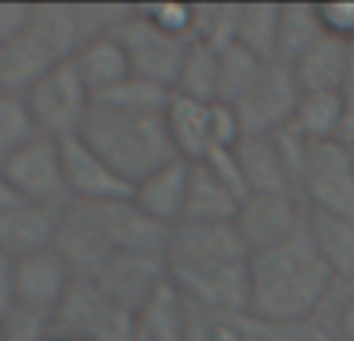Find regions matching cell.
I'll return each instance as SVG.
<instances>
[{
	"instance_id": "f1b7e54d",
	"label": "cell",
	"mask_w": 354,
	"mask_h": 341,
	"mask_svg": "<svg viewBox=\"0 0 354 341\" xmlns=\"http://www.w3.org/2000/svg\"><path fill=\"white\" fill-rule=\"evenodd\" d=\"M28 31L41 37L62 62H68L78 50V22H75V3H31Z\"/></svg>"
},
{
	"instance_id": "7bdbcfd3",
	"label": "cell",
	"mask_w": 354,
	"mask_h": 341,
	"mask_svg": "<svg viewBox=\"0 0 354 341\" xmlns=\"http://www.w3.org/2000/svg\"><path fill=\"white\" fill-rule=\"evenodd\" d=\"M345 90H354V43H348V84Z\"/></svg>"
},
{
	"instance_id": "8992f818",
	"label": "cell",
	"mask_w": 354,
	"mask_h": 341,
	"mask_svg": "<svg viewBox=\"0 0 354 341\" xmlns=\"http://www.w3.org/2000/svg\"><path fill=\"white\" fill-rule=\"evenodd\" d=\"M0 170L10 180L19 202L56 208V211H66L72 205L66 170H62V149L56 140L37 137L35 143H28L16 155L0 162Z\"/></svg>"
},
{
	"instance_id": "ba28073f",
	"label": "cell",
	"mask_w": 354,
	"mask_h": 341,
	"mask_svg": "<svg viewBox=\"0 0 354 341\" xmlns=\"http://www.w3.org/2000/svg\"><path fill=\"white\" fill-rule=\"evenodd\" d=\"M118 41H122L124 56H128L131 75L153 81L165 90H174L183 56H187V47L193 41H183V37H174L168 31L156 28L149 19L140 16V10H134V16L122 25Z\"/></svg>"
},
{
	"instance_id": "d6986e66",
	"label": "cell",
	"mask_w": 354,
	"mask_h": 341,
	"mask_svg": "<svg viewBox=\"0 0 354 341\" xmlns=\"http://www.w3.org/2000/svg\"><path fill=\"white\" fill-rule=\"evenodd\" d=\"M62 59L28 31L12 37L10 43L0 47V93H12V97H25L35 84H41Z\"/></svg>"
},
{
	"instance_id": "30bf717a",
	"label": "cell",
	"mask_w": 354,
	"mask_h": 341,
	"mask_svg": "<svg viewBox=\"0 0 354 341\" xmlns=\"http://www.w3.org/2000/svg\"><path fill=\"white\" fill-rule=\"evenodd\" d=\"M81 205L91 211L93 224L100 226L112 251H137V255L165 257L174 226H165L156 217H149L131 195L109 202H81Z\"/></svg>"
},
{
	"instance_id": "9a60e30c",
	"label": "cell",
	"mask_w": 354,
	"mask_h": 341,
	"mask_svg": "<svg viewBox=\"0 0 354 341\" xmlns=\"http://www.w3.org/2000/svg\"><path fill=\"white\" fill-rule=\"evenodd\" d=\"M62 170H66L68 195L72 202H109L131 195V186L103 162V155L93 153L81 137L62 140Z\"/></svg>"
},
{
	"instance_id": "ac0fdd59",
	"label": "cell",
	"mask_w": 354,
	"mask_h": 341,
	"mask_svg": "<svg viewBox=\"0 0 354 341\" xmlns=\"http://www.w3.org/2000/svg\"><path fill=\"white\" fill-rule=\"evenodd\" d=\"M165 124L177 159L196 165V162H205L212 153H221L218 137H214V103H196V99L171 93L165 106Z\"/></svg>"
},
{
	"instance_id": "4fadbf2b",
	"label": "cell",
	"mask_w": 354,
	"mask_h": 341,
	"mask_svg": "<svg viewBox=\"0 0 354 341\" xmlns=\"http://www.w3.org/2000/svg\"><path fill=\"white\" fill-rule=\"evenodd\" d=\"M183 341H326L317 326L286 329L258 320L252 311H199L189 307Z\"/></svg>"
},
{
	"instance_id": "2e32d148",
	"label": "cell",
	"mask_w": 354,
	"mask_h": 341,
	"mask_svg": "<svg viewBox=\"0 0 354 341\" xmlns=\"http://www.w3.org/2000/svg\"><path fill=\"white\" fill-rule=\"evenodd\" d=\"M59 217L62 211L31 205V202H16L12 208L0 211V255L16 264L31 255L50 251L56 230H59Z\"/></svg>"
},
{
	"instance_id": "ffe728a7",
	"label": "cell",
	"mask_w": 354,
	"mask_h": 341,
	"mask_svg": "<svg viewBox=\"0 0 354 341\" xmlns=\"http://www.w3.org/2000/svg\"><path fill=\"white\" fill-rule=\"evenodd\" d=\"M187 183H189V162L174 159L165 168L153 170L147 180H140L131 189V199L159 224L177 226L183 220L187 205Z\"/></svg>"
},
{
	"instance_id": "1f68e13d",
	"label": "cell",
	"mask_w": 354,
	"mask_h": 341,
	"mask_svg": "<svg viewBox=\"0 0 354 341\" xmlns=\"http://www.w3.org/2000/svg\"><path fill=\"white\" fill-rule=\"evenodd\" d=\"M171 90L153 84V81H143L137 75H128L124 81H118L115 87L97 93L93 106H103V109H115V112H165Z\"/></svg>"
},
{
	"instance_id": "7c38bea8",
	"label": "cell",
	"mask_w": 354,
	"mask_h": 341,
	"mask_svg": "<svg viewBox=\"0 0 354 341\" xmlns=\"http://www.w3.org/2000/svg\"><path fill=\"white\" fill-rule=\"evenodd\" d=\"M305 220L308 208L299 195H245L233 217V230L239 233L249 255H258L295 236Z\"/></svg>"
},
{
	"instance_id": "4316f807",
	"label": "cell",
	"mask_w": 354,
	"mask_h": 341,
	"mask_svg": "<svg viewBox=\"0 0 354 341\" xmlns=\"http://www.w3.org/2000/svg\"><path fill=\"white\" fill-rule=\"evenodd\" d=\"M345 93H301L289 128L308 143H333L342 137Z\"/></svg>"
},
{
	"instance_id": "d4e9b609",
	"label": "cell",
	"mask_w": 354,
	"mask_h": 341,
	"mask_svg": "<svg viewBox=\"0 0 354 341\" xmlns=\"http://www.w3.org/2000/svg\"><path fill=\"white\" fill-rule=\"evenodd\" d=\"M308 230L339 286H354V220L308 211Z\"/></svg>"
},
{
	"instance_id": "4dcf8cb0",
	"label": "cell",
	"mask_w": 354,
	"mask_h": 341,
	"mask_svg": "<svg viewBox=\"0 0 354 341\" xmlns=\"http://www.w3.org/2000/svg\"><path fill=\"white\" fill-rule=\"evenodd\" d=\"M268 66L270 62H261L249 50L239 47V43L224 47L218 53V103L236 106L255 87V81L261 78Z\"/></svg>"
},
{
	"instance_id": "cb8c5ba5",
	"label": "cell",
	"mask_w": 354,
	"mask_h": 341,
	"mask_svg": "<svg viewBox=\"0 0 354 341\" xmlns=\"http://www.w3.org/2000/svg\"><path fill=\"white\" fill-rule=\"evenodd\" d=\"M68 66L75 68V75L81 78V84L91 90V97L115 87L118 81H124L131 75L128 56H124L122 41L115 37H97V41H84L75 56L68 59Z\"/></svg>"
},
{
	"instance_id": "e575fe53",
	"label": "cell",
	"mask_w": 354,
	"mask_h": 341,
	"mask_svg": "<svg viewBox=\"0 0 354 341\" xmlns=\"http://www.w3.org/2000/svg\"><path fill=\"white\" fill-rule=\"evenodd\" d=\"M137 10L156 28L168 31L174 37H183V41H193V3H153V6H137Z\"/></svg>"
},
{
	"instance_id": "3957f363",
	"label": "cell",
	"mask_w": 354,
	"mask_h": 341,
	"mask_svg": "<svg viewBox=\"0 0 354 341\" xmlns=\"http://www.w3.org/2000/svg\"><path fill=\"white\" fill-rule=\"evenodd\" d=\"M78 137L103 155L131 189L177 159L165 112H115L93 106Z\"/></svg>"
},
{
	"instance_id": "9c48e42d",
	"label": "cell",
	"mask_w": 354,
	"mask_h": 341,
	"mask_svg": "<svg viewBox=\"0 0 354 341\" xmlns=\"http://www.w3.org/2000/svg\"><path fill=\"white\" fill-rule=\"evenodd\" d=\"M299 97L301 93L292 72L280 62H270L255 81V87L230 109L236 112L243 137H274L292 124Z\"/></svg>"
},
{
	"instance_id": "277c9868",
	"label": "cell",
	"mask_w": 354,
	"mask_h": 341,
	"mask_svg": "<svg viewBox=\"0 0 354 341\" xmlns=\"http://www.w3.org/2000/svg\"><path fill=\"white\" fill-rule=\"evenodd\" d=\"M299 199L311 214L354 220V149L345 143H311L299 180Z\"/></svg>"
},
{
	"instance_id": "74e56055",
	"label": "cell",
	"mask_w": 354,
	"mask_h": 341,
	"mask_svg": "<svg viewBox=\"0 0 354 341\" xmlns=\"http://www.w3.org/2000/svg\"><path fill=\"white\" fill-rule=\"evenodd\" d=\"M333 338L354 341V286H339L333 307Z\"/></svg>"
},
{
	"instance_id": "8d00e7d4",
	"label": "cell",
	"mask_w": 354,
	"mask_h": 341,
	"mask_svg": "<svg viewBox=\"0 0 354 341\" xmlns=\"http://www.w3.org/2000/svg\"><path fill=\"white\" fill-rule=\"evenodd\" d=\"M317 12L326 35L342 43H354V0L351 3H317Z\"/></svg>"
},
{
	"instance_id": "6da1fadb",
	"label": "cell",
	"mask_w": 354,
	"mask_h": 341,
	"mask_svg": "<svg viewBox=\"0 0 354 341\" xmlns=\"http://www.w3.org/2000/svg\"><path fill=\"white\" fill-rule=\"evenodd\" d=\"M336 292L339 280L314 245L308 220L286 242L252 255L249 311L264 323L286 329L314 326L330 311Z\"/></svg>"
},
{
	"instance_id": "60d3db41",
	"label": "cell",
	"mask_w": 354,
	"mask_h": 341,
	"mask_svg": "<svg viewBox=\"0 0 354 341\" xmlns=\"http://www.w3.org/2000/svg\"><path fill=\"white\" fill-rule=\"evenodd\" d=\"M339 143H345L348 149H354V90H345V124H342Z\"/></svg>"
},
{
	"instance_id": "5bb4252c",
	"label": "cell",
	"mask_w": 354,
	"mask_h": 341,
	"mask_svg": "<svg viewBox=\"0 0 354 341\" xmlns=\"http://www.w3.org/2000/svg\"><path fill=\"white\" fill-rule=\"evenodd\" d=\"M75 280L78 276L53 249L16 261V307L53 320Z\"/></svg>"
},
{
	"instance_id": "f6af8a7d",
	"label": "cell",
	"mask_w": 354,
	"mask_h": 341,
	"mask_svg": "<svg viewBox=\"0 0 354 341\" xmlns=\"http://www.w3.org/2000/svg\"><path fill=\"white\" fill-rule=\"evenodd\" d=\"M333 341H339V338H333Z\"/></svg>"
},
{
	"instance_id": "b9f144b4",
	"label": "cell",
	"mask_w": 354,
	"mask_h": 341,
	"mask_svg": "<svg viewBox=\"0 0 354 341\" xmlns=\"http://www.w3.org/2000/svg\"><path fill=\"white\" fill-rule=\"evenodd\" d=\"M19 202V195L12 193V186H10V180L3 177V170H0V211H6V208H12Z\"/></svg>"
},
{
	"instance_id": "d6a6232c",
	"label": "cell",
	"mask_w": 354,
	"mask_h": 341,
	"mask_svg": "<svg viewBox=\"0 0 354 341\" xmlns=\"http://www.w3.org/2000/svg\"><path fill=\"white\" fill-rule=\"evenodd\" d=\"M37 137H41V130H37L35 118H31L25 97L0 93V162L16 155L19 149L35 143Z\"/></svg>"
},
{
	"instance_id": "d590c367",
	"label": "cell",
	"mask_w": 354,
	"mask_h": 341,
	"mask_svg": "<svg viewBox=\"0 0 354 341\" xmlns=\"http://www.w3.org/2000/svg\"><path fill=\"white\" fill-rule=\"evenodd\" d=\"M0 332H3V341H47L50 332H53V320L22 311V307H12L0 320Z\"/></svg>"
},
{
	"instance_id": "ee69618b",
	"label": "cell",
	"mask_w": 354,
	"mask_h": 341,
	"mask_svg": "<svg viewBox=\"0 0 354 341\" xmlns=\"http://www.w3.org/2000/svg\"><path fill=\"white\" fill-rule=\"evenodd\" d=\"M47 341H78V338H72V335H66V332L53 329V332H50V338H47Z\"/></svg>"
},
{
	"instance_id": "484cf974",
	"label": "cell",
	"mask_w": 354,
	"mask_h": 341,
	"mask_svg": "<svg viewBox=\"0 0 354 341\" xmlns=\"http://www.w3.org/2000/svg\"><path fill=\"white\" fill-rule=\"evenodd\" d=\"M326 37L317 6L311 3H280V31H277V62L292 68L308 50Z\"/></svg>"
},
{
	"instance_id": "52a82bcc",
	"label": "cell",
	"mask_w": 354,
	"mask_h": 341,
	"mask_svg": "<svg viewBox=\"0 0 354 341\" xmlns=\"http://www.w3.org/2000/svg\"><path fill=\"white\" fill-rule=\"evenodd\" d=\"M53 329L78 341H131L134 317L112 304L91 280H75L53 317Z\"/></svg>"
},
{
	"instance_id": "7402d4cb",
	"label": "cell",
	"mask_w": 354,
	"mask_h": 341,
	"mask_svg": "<svg viewBox=\"0 0 354 341\" xmlns=\"http://www.w3.org/2000/svg\"><path fill=\"white\" fill-rule=\"evenodd\" d=\"M299 93H345L348 84V43L326 35L292 68Z\"/></svg>"
},
{
	"instance_id": "83f0119b",
	"label": "cell",
	"mask_w": 354,
	"mask_h": 341,
	"mask_svg": "<svg viewBox=\"0 0 354 341\" xmlns=\"http://www.w3.org/2000/svg\"><path fill=\"white\" fill-rule=\"evenodd\" d=\"M277 31H280V3H239L233 43L249 50L261 62H277Z\"/></svg>"
},
{
	"instance_id": "836d02e7",
	"label": "cell",
	"mask_w": 354,
	"mask_h": 341,
	"mask_svg": "<svg viewBox=\"0 0 354 341\" xmlns=\"http://www.w3.org/2000/svg\"><path fill=\"white\" fill-rule=\"evenodd\" d=\"M134 10L137 6L128 3H75V22H78L81 43L97 41V37H115L122 25L134 16Z\"/></svg>"
},
{
	"instance_id": "7a4b0ae2",
	"label": "cell",
	"mask_w": 354,
	"mask_h": 341,
	"mask_svg": "<svg viewBox=\"0 0 354 341\" xmlns=\"http://www.w3.org/2000/svg\"><path fill=\"white\" fill-rule=\"evenodd\" d=\"M249 264L233 224H177L165 249L168 282L199 311H249Z\"/></svg>"
},
{
	"instance_id": "e0dca14e",
	"label": "cell",
	"mask_w": 354,
	"mask_h": 341,
	"mask_svg": "<svg viewBox=\"0 0 354 341\" xmlns=\"http://www.w3.org/2000/svg\"><path fill=\"white\" fill-rule=\"evenodd\" d=\"M249 195H295V183L277 137H243L233 146Z\"/></svg>"
},
{
	"instance_id": "5b68a950",
	"label": "cell",
	"mask_w": 354,
	"mask_h": 341,
	"mask_svg": "<svg viewBox=\"0 0 354 341\" xmlns=\"http://www.w3.org/2000/svg\"><path fill=\"white\" fill-rule=\"evenodd\" d=\"M25 103H28L41 137L56 143L78 137L93 109L91 90L81 84V78L75 75V68L68 62L56 66L41 84L31 87L25 93Z\"/></svg>"
},
{
	"instance_id": "f35d334b",
	"label": "cell",
	"mask_w": 354,
	"mask_h": 341,
	"mask_svg": "<svg viewBox=\"0 0 354 341\" xmlns=\"http://www.w3.org/2000/svg\"><path fill=\"white\" fill-rule=\"evenodd\" d=\"M31 3H0V47L19 37L28 25Z\"/></svg>"
},
{
	"instance_id": "603a6c76",
	"label": "cell",
	"mask_w": 354,
	"mask_h": 341,
	"mask_svg": "<svg viewBox=\"0 0 354 341\" xmlns=\"http://www.w3.org/2000/svg\"><path fill=\"white\" fill-rule=\"evenodd\" d=\"M189 326V304L171 282L159 289L134 313L131 341H183Z\"/></svg>"
},
{
	"instance_id": "ab89813d",
	"label": "cell",
	"mask_w": 354,
	"mask_h": 341,
	"mask_svg": "<svg viewBox=\"0 0 354 341\" xmlns=\"http://www.w3.org/2000/svg\"><path fill=\"white\" fill-rule=\"evenodd\" d=\"M16 307V264L0 255V320Z\"/></svg>"
},
{
	"instance_id": "44dd1931",
	"label": "cell",
	"mask_w": 354,
	"mask_h": 341,
	"mask_svg": "<svg viewBox=\"0 0 354 341\" xmlns=\"http://www.w3.org/2000/svg\"><path fill=\"white\" fill-rule=\"evenodd\" d=\"M239 202L243 199L205 162H196L189 165L187 205H183L180 224H233Z\"/></svg>"
},
{
	"instance_id": "8fae6325",
	"label": "cell",
	"mask_w": 354,
	"mask_h": 341,
	"mask_svg": "<svg viewBox=\"0 0 354 341\" xmlns=\"http://www.w3.org/2000/svg\"><path fill=\"white\" fill-rule=\"evenodd\" d=\"M91 282L122 311L134 317L156 292L168 282V267L162 255H137V251H112Z\"/></svg>"
},
{
	"instance_id": "f546056e",
	"label": "cell",
	"mask_w": 354,
	"mask_h": 341,
	"mask_svg": "<svg viewBox=\"0 0 354 341\" xmlns=\"http://www.w3.org/2000/svg\"><path fill=\"white\" fill-rule=\"evenodd\" d=\"M218 53L221 50L208 43H189L171 93L196 99V103H218Z\"/></svg>"
}]
</instances>
